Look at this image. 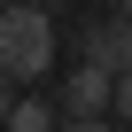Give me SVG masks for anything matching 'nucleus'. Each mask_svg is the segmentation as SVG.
Instances as JSON below:
<instances>
[{"label": "nucleus", "instance_id": "obj_1", "mask_svg": "<svg viewBox=\"0 0 132 132\" xmlns=\"http://www.w3.org/2000/svg\"><path fill=\"white\" fill-rule=\"evenodd\" d=\"M0 70L16 86L54 70V8H39V0H8L0 8Z\"/></svg>", "mask_w": 132, "mask_h": 132}, {"label": "nucleus", "instance_id": "obj_2", "mask_svg": "<svg viewBox=\"0 0 132 132\" xmlns=\"http://www.w3.org/2000/svg\"><path fill=\"white\" fill-rule=\"evenodd\" d=\"M54 109H62V124H78V132H93V124H109L117 117V70H101V62L86 54L70 78H62V93H54Z\"/></svg>", "mask_w": 132, "mask_h": 132}, {"label": "nucleus", "instance_id": "obj_3", "mask_svg": "<svg viewBox=\"0 0 132 132\" xmlns=\"http://www.w3.org/2000/svg\"><path fill=\"white\" fill-rule=\"evenodd\" d=\"M86 54L101 70H132V8H109L101 23H86Z\"/></svg>", "mask_w": 132, "mask_h": 132}, {"label": "nucleus", "instance_id": "obj_4", "mask_svg": "<svg viewBox=\"0 0 132 132\" xmlns=\"http://www.w3.org/2000/svg\"><path fill=\"white\" fill-rule=\"evenodd\" d=\"M47 124H62V109H54V101H39V93H23V101L8 109V132H47Z\"/></svg>", "mask_w": 132, "mask_h": 132}, {"label": "nucleus", "instance_id": "obj_5", "mask_svg": "<svg viewBox=\"0 0 132 132\" xmlns=\"http://www.w3.org/2000/svg\"><path fill=\"white\" fill-rule=\"evenodd\" d=\"M117 124H132V70H117Z\"/></svg>", "mask_w": 132, "mask_h": 132}, {"label": "nucleus", "instance_id": "obj_6", "mask_svg": "<svg viewBox=\"0 0 132 132\" xmlns=\"http://www.w3.org/2000/svg\"><path fill=\"white\" fill-rule=\"evenodd\" d=\"M8 109H16V78L0 70V124H8Z\"/></svg>", "mask_w": 132, "mask_h": 132}, {"label": "nucleus", "instance_id": "obj_7", "mask_svg": "<svg viewBox=\"0 0 132 132\" xmlns=\"http://www.w3.org/2000/svg\"><path fill=\"white\" fill-rule=\"evenodd\" d=\"M39 8H62V0H39Z\"/></svg>", "mask_w": 132, "mask_h": 132}, {"label": "nucleus", "instance_id": "obj_8", "mask_svg": "<svg viewBox=\"0 0 132 132\" xmlns=\"http://www.w3.org/2000/svg\"><path fill=\"white\" fill-rule=\"evenodd\" d=\"M109 8H132V0H109Z\"/></svg>", "mask_w": 132, "mask_h": 132}, {"label": "nucleus", "instance_id": "obj_9", "mask_svg": "<svg viewBox=\"0 0 132 132\" xmlns=\"http://www.w3.org/2000/svg\"><path fill=\"white\" fill-rule=\"evenodd\" d=\"M0 8H8V0H0Z\"/></svg>", "mask_w": 132, "mask_h": 132}]
</instances>
